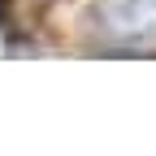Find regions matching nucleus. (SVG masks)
<instances>
[{
  "mask_svg": "<svg viewBox=\"0 0 156 156\" xmlns=\"http://www.w3.org/2000/svg\"><path fill=\"white\" fill-rule=\"evenodd\" d=\"M95 30L113 44H156V0H100Z\"/></svg>",
  "mask_w": 156,
  "mask_h": 156,
  "instance_id": "f257e3e1",
  "label": "nucleus"
}]
</instances>
